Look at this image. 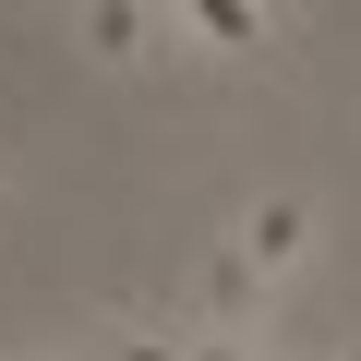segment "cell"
<instances>
[{"label":"cell","instance_id":"3","mask_svg":"<svg viewBox=\"0 0 361 361\" xmlns=\"http://www.w3.org/2000/svg\"><path fill=\"white\" fill-rule=\"evenodd\" d=\"M73 49L109 61V73H145L169 49V13H145V0H85V13H73Z\"/></svg>","mask_w":361,"mask_h":361},{"label":"cell","instance_id":"6","mask_svg":"<svg viewBox=\"0 0 361 361\" xmlns=\"http://www.w3.org/2000/svg\"><path fill=\"white\" fill-rule=\"evenodd\" d=\"M193 361H265V349H253V337H229V325H205V337H193Z\"/></svg>","mask_w":361,"mask_h":361},{"label":"cell","instance_id":"4","mask_svg":"<svg viewBox=\"0 0 361 361\" xmlns=\"http://www.w3.org/2000/svg\"><path fill=\"white\" fill-rule=\"evenodd\" d=\"M205 313H217V325H229V337H265V277H253V265H241V241H229V253H217V265H205Z\"/></svg>","mask_w":361,"mask_h":361},{"label":"cell","instance_id":"7","mask_svg":"<svg viewBox=\"0 0 361 361\" xmlns=\"http://www.w3.org/2000/svg\"><path fill=\"white\" fill-rule=\"evenodd\" d=\"M25 361H61V349H25Z\"/></svg>","mask_w":361,"mask_h":361},{"label":"cell","instance_id":"5","mask_svg":"<svg viewBox=\"0 0 361 361\" xmlns=\"http://www.w3.org/2000/svg\"><path fill=\"white\" fill-rule=\"evenodd\" d=\"M109 361H193V349H180L169 325H121V349H109Z\"/></svg>","mask_w":361,"mask_h":361},{"label":"cell","instance_id":"2","mask_svg":"<svg viewBox=\"0 0 361 361\" xmlns=\"http://www.w3.org/2000/svg\"><path fill=\"white\" fill-rule=\"evenodd\" d=\"M289 13H265V0H180L169 13V49H193V61H277Z\"/></svg>","mask_w":361,"mask_h":361},{"label":"cell","instance_id":"8","mask_svg":"<svg viewBox=\"0 0 361 361\" xmlns=\"http://www.w3.org/2000/svg\"><path fill=\"white\" fill-rule=\"evenodd\" d=\"M349 361H361V349H349Z\"/></svg>","mask_w":361,"mask_h":361},{"label":"cell","instance_id":"1","mask_svg":"<svg viewBox=\"0 0 361 361\" xmlns=\"http://www.w3.org/2000/svg\"><path fill=\"white\" fill-rule=\"evenodd\" d=\"M313 253H325V205H313V193H289V180H277V193L241 205V265H253L265 289H289Z\"/></svg>","mask_w":361,"mask_h":361}]
</instances>
